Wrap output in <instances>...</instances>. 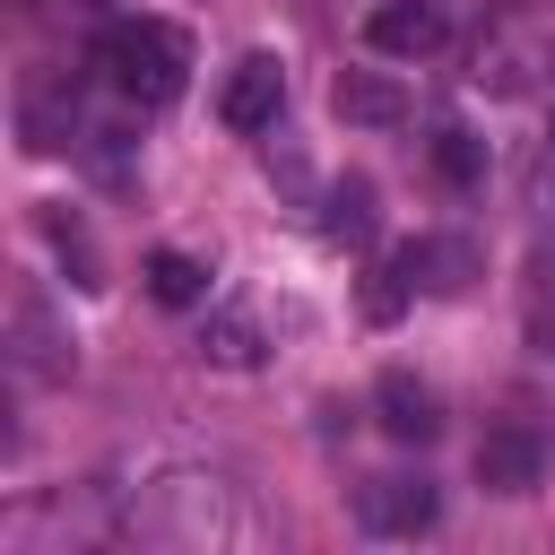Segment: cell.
<instances>
[{"label":"cell","instance_id":"52a82bcc","mask_svg":"<svg viewBox=\"0 0 555 555\" xmlns=\"http://www.w3.org/2000/svg\"><path fill=\"white\" fill-rule=\"evenodd\" d=\"M546 477V442L529 434V425H494L486 442H477V486L486 494H529Z\"/></svg>","mask_w":555,"mask_h":555},{"label":"cell","instance_id":"6da1fadb","mask_svg":"<svg viewBox=\"0 0 555 555\" xmlns=\"http://www.w3.org/2000/svg\"><path fill=\"white\" fill-rule=\"evenodd\" d=\"M95 69L113 78V95H130V104L156 113V104H173L191 87V35L173 17H104Z\"/></svg>","mask_w":555,"mask_h":555},{"label":"cell","instance_id":"9c48e42d","mask_svg":"<svg viewBox=\"0 0 555 555\" xmlns=\"http://www.w3.org/2000/svg\"><path fill=\"white\" fill-rule=\"evenodd\" d=\"M373 408H382V434H390V442H434V434H442V399H434L416 373H382V382H373Z\"/></svg>","mask_w":555,"mask_h":555},{"label":"cell","instance_id":"ac0fdd59","mask_svg":"<svg viewBox=\"0 0 555 555\" xmlns=\"http://www.w3.org/2000/svg\"><path fill=\"white\" fill-rule=\"evenodd\" d=\"M546 156H555V130H546Z\"/></svg>","mask_w":555,"mask_h":555},{"label":"cell","instance_id":"8fae6325","mask_svg":"<svg viewBox=\"0 0 555 555\" xmlns=\"http://www.w3.org/2000/svg\"><path fill=\"white\" fill-rule=\"evenodd\" d=\"M399 260H408L416 286H434V295H460V286L477 278V243H460V234H425V243H408Z\"/></svg>","mask_w":555,"mask_h":555},{"label":"cell","instance_id":"5bb4252c","mask_svg":"<svg viewBox=\"0 0 555 555\" xmlns=\"http://www.w3.org/2000/svg\"><path fill=\"white\" fill-rule=\"evenodd\" d=\"M321 225H330V243H364V234H373V182L347 173V182L330 191V217H321Z\"/></svg>","mask_w":555,"mask_h":555},{"label":"cell","instance_id":"7c38bea8","mask_svg":"<svg viewBox=\"0 0 555 555\" xmlns=\"http://www.w3.org/2000/svg\"><path fill=\"white\" fill-rule=\"evenodd\" d=\"M147 295L182 312V304H199V295H208V269H199L191 251H156V260H147Z\"/></svg>","mask_w":555,"mask_h":555},{"label":"cell","instance_id":"277c9868","mask_svg":"<svg viewBox=\"0 0 555 555\" xmlns=\"http://www.w3.org/2000/svg\"><path fill=\"white\" fill-rule=\"evenodd\" d=\"M434 512H442L434 477L390 468V477H364V486H356V520H364L373 538H416V529H434Z\"/></svg>","mask_w":555,"mask_h":555},{"label":"cell","instance_id":"30bf717a","mask_svg":"<svg viewBox=\"0 0 555 555\" xmlns=\"http://www.w3.org/2000/svg\"><path fill=\"white\" fill-rule=\"evenodd\" d=\"M330 104H338V121H356V130H399V121H408V95H399L390 78H373V69H347V78L330 87Z\"/></svg>","mask_w":555,"mask_h":555},{"label":"cell","instance_id":"4fadbf2b","mask_svg":"<svg viewBox=\"0 0 555 555\" xmlns=\"http://www.w3.org/2000/svg\"><path fill=\"white\" fill-rule=\"evenodd\" d=\"M199 356H208V364H234V373H243V364H260V330H251L243 312H217V321L199 330Z\"/></svg>","mask_w":555,"mask_h":555},{"label":"cell","instance_id":"ba28073f","mask_svg":"<svg viewBox=\"0 0 555 555\" xmlns=\"http://www.w3.org/2000/svg\"><path fill=\"white\" fill-rule=\"evenodd\" d=\"M9 338H17V356H9V364H17L26 382H61V373H69V338L52 330V312H43L35 295H17V304H9Z\"/></svg>","mask_w":555,"mask_h":555},{"label":"cell","instance_id":"9a60e30c","mask_svg":"<svg viewBox=\"0 0 555 555\" xmlns=\"http://www.w3.org/2000/svg\"><path fill=\"white\" fill-rule=\"evenodd\" d=\"M434 173L468 191V182L486 173V147H477V130H460V121H451V130H434Z\"/></svg>","mask_w":555,"mask_h":555},{"label":"cell","instance_id":"8992f818","mask_svg":"<svg viewBox=\"0 0 555 555\" xmlns=\"http://www.w3.org/2000/svg\"><path fill=\"white\" fill-rule=\"evenodd\" d=\"M442 35H451V17L434 0H382L364 17V43L390 52V61H425V52H442Z\"/></svg>","mask_w":555,"mask_h":555},{"label":"cell","instance_id":"7a4b0ae2","mask_svg":"<svg viewBox=\"0 0 555 555\" xmlns=\"http://www.w3.org/2000/svg\"><path fill=\"white\" fill-rule=\"evenodd\" d=\"M468 87L477 95H538V87H555V17L546 9H503L468 43Z\"/></svg>","mask_w":555,"mask_h":555},{"label":"cell","instance_id":"e0dca14e","mask_svg":"<svg viewBox=\"0 0 555 555\" xmlns=\"http://www.w3.org/2000/svg\"><path fill=\"white\" fill-rule=\"evenodd\" d=\"M78 9H104V0H78Z\"/></svg>","mask_w":555,"mask_h":555},{"label":"cell","instance_id":"5b68a950","mask_svg":"<svg viewBox=\"0 0 555 555\" xmlns=\"http://www.w3.org/2000/svg\"><path fill=\"white\" fill-rule=\"evenodd\" d=\"M278 104H286V69H278V52H243V61L225 69V87H217V121H225V130H269Z\"/></svg>","mask_w":555,"mask_h":555},{"label":"cell","instance_id":"3957f363","mask_svg":"<svg viewBox=\"0 0 555 555\" xmlns=\"http://www.w3.org/2000/svg\"><path fill=\"white\" fill-rule=\"evenodd\" d=\"M156 503L165 512H139V529L147 538H165V546H217L234 520H217V503H225V477H165L156 486Z\"/></svg>","mask_w":555,"mask_h":555},{"label":"cell","instance_id":"2e32d148","mask_svg":"<svg viewBox=\"0 0 555 555\" xmlns=\"http://www.w3.org/2000/svg\"><path fill=\"white\" fill-rule=\"evenodd\" d=\"M408 295H416V269H408V260H382V269L364 278V312H373V321H399Z\"/></svg>","mask_w":555,"mask_h":555}]
</instances>
